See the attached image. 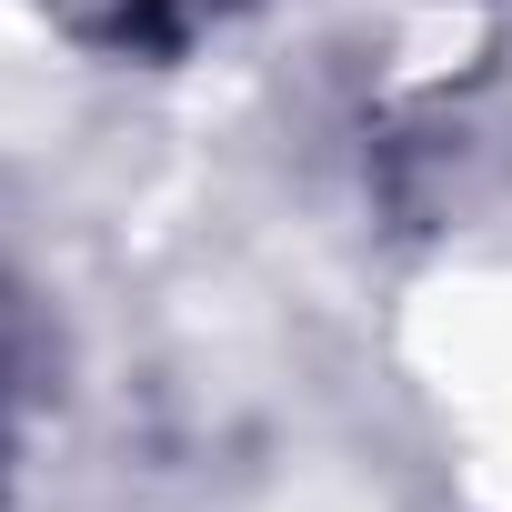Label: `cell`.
<instances>
[{
    "instance_id": "obj_1",
    "label": "cell",
    "mask_w": 512,
    "mask_h": 512,
    "mask_svg": "<svg viewBox=\"0 0 512 512\" xmlns=\"http://www.w3.org/2000/svg\"><path fill=\"white\" fill-rule=\"evenodd\" d=\"M231 0H61V21L91 41V51H141V61H171L191 51Z\"/></svg>"
}]
</instances>
